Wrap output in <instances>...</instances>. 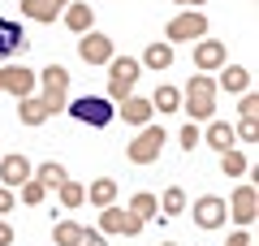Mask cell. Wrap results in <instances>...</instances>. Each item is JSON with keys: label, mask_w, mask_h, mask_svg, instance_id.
<instances>
[{"label": "cell", "mask_w": 259, "mask_h": 246, "mask_svg": "<svg viewBox=\"0 0 259 246\" xmlns=\"http://www.w3.org/2000/svg\"><path fill=\"white\" fill-rule=\"evenodd\" d=\"M182 108L190 112V121H212L216 117V82L207 78V73H194V78L186 82Z\"/></svg>", "instance_id": "cell-1"}, {"label": "cell", "mask_w": 259, "mask_h": 246, "mask_svg": "<svg viewBox=\"0 0 259 246\" xmlns=\"http://www.w3.org/2000/svg\"><path fill=\"white\" fill-rule=\"evenodd\" d=\"M65 112H69L74 121H82V126H95V130H104L112 117H117V108H112L108 95H82V100L65 104Z\"/></svg>", "instance_id": "cell-2"}, {"label": "cell", "mask_w": 259, "mask_h": 246, "mask_svg": "<svg viewBox=\"0 0 259 246\" xmlns=\"http://www.w3.org/2000/svg\"><path fill=\"white\" fill-rule=\"evenodd\" d=\"M164 143H168L164 126H151V121H147V126H143V134L125 147V155H130V164H156L160 151H164Z\"/></svg>", "instance_id": "cell-3"}, {"label": "cell", "mask_w": 259, "mask_h": 246, "mask_svg": "<svg viewBox=\"0 0 259 246\" xmlns=\"http://www.w3.org/2000/svg\"><path fill=\"white\" fill-rule=\"evenodd\" d=\"M35 78L44 82V95H39V100H44L48 108H52V117H56V112L69 104L65 100V95H69V69H65V65H48V69L35 73Z\"/></svg>", "instance_id": "cell-4"}, {"label": "cell", "mask_w": 259, "mask_h": 246, "mask_svg": "<svg viewBox=\"0 0 259 246\" xmlns=\"http://www.w3.org/2000/svg\"><path fill=\"white\" fill-rule=\"evenodd\" d=\"M112 73H108V100H125V95L130 91H134V82H139L143 78V73H139V61H134V56H112Z\"/></svg>", "instance_id": "cell-5"}, {"label": "cell", "mask_w": 259, "mask_h": 246, "mask_svg": "<svg viewBox=\"0 0 259 246\" xmlns=\"http://www.w3.org/2000/svg\"><path fill=\"white\" fill-rule=\"evenodd\" d=\"M203 35H207V13H199V9L177 13V18L164 26V39H168V44H173V39H194V44H199Z\"/></svg>", "instance_id": "cell-6"}, {"label": "cell", "mask_w": 259, "mask_h": 246, "mask_svg": "<svg viewBox=\"0 0 259 246\" xmlns=\"http://www.w3.org/2000/svg\"><path fill=\"white\" fill-rule=\"evenodd\" d=\"M100 229H104V233H130V237H134V233L143 229V220L134 216L130 208H117V203H108V208H100Z\"/></svg>", "instance_id": "cell-7"}, {"label": "cell", "mask_w": 259, "mask_h": 246, "mask_svg": "<svg viewBox=\"0 0 259 246\" xmlns=\"http://www.w3.org/2000/svg\"><path fill=\"white\" fill-rule=\"evenodd\" d=\"M0 91L26 100V95H35V73H30L26 65H5V69H0Z\"/></svg>", "instance_id": "cell-8"}, {"label": "cell", "mask_w": 259, "mask_h": 246, "mask_svg": "<svg viewBox=\"0 0 259 246\" xmlns=\"http://www.w3.org/2000/svg\"><path fill=\"white\" fill-rule=\"evenodd\" d=\"M78 56H82L87 65H108L112 61V39L100 35V30H87L82 44H78Z\"/></svg>", "instance_id": "cell-9"}, {"label": "cell", "mask_w": 259, "mask_h": 246, "mask_svg": "<svg viewBox=\"0 0 259 246\" xmlns=\"http://www.w3.org/2000/svg\"><path fill=\"white\" fill-rule=\"evenodd\" d=\"M225 61H229V52H225L221 39H199V48H194V69H199V73L221 69Z\"/></svg>", "instance_id": "cell-10"}, {"label": "cell", "mask_w": 259, "mask_h": 246, "mask_svg": "<svg viewBox=\"0 0 259 246\" xmlns=\"http://www.w3.org/2000/svg\"><path fill=\"white\" fill-rule=\"evenodd\" d=\"M225 199H216V194H203V199L194 203V225L199 229H221L225 225Z\"/></svg>", "instance_id": "cell-11"}, {"label": "cell", "mask_w": 259, "mask_h": 246, "mask_svg": "<svg viewBox=\"0 0 259 246\" xmlns=\"http://www.w3.org/2000/svg\"><path fill=\"white\" fill-rule=\"evenodd\" d=\"M26 177H35V169H30L26 155H0V186H22Z\"/></svg>", "instance_id": "cell-12"}, {"label": "cell", "mask_w": 259, "mask_h": 246, "mask_svg": "<svg viewBox=\"0 0 259 246\" xmlns=\"http://www.w3.org/2000/svg\"><path fill=\"white\" fill-rule=\"evenodd\" d=\"M151 112H156V108H151V100H143V95H125V100L117 104V117L130 121V126H147Z\"/></svg>", "instance_id": "cell-13"}, {"label": "cell", "mask_w": 259, "mask_h": 246, "mask_svg": "<svg viewBox=\"0 0 259 246\" xmlns=\"http://www.w3.org/2000/svg\"><path fill=\"white\" fill-rule=\"evenodd\" d=\"M225 212H233L238 225H250V220H255V186H238L233 199L225 203Z\"/></svg>", "instance_id": "cell-14"}, {"label": "cell", "mask_w": 259, "mask_h": 246, "mask_svg": "<svg viewBox=\"0 0 259 246\" xmlns=\"http://www.w3.org/2000/svg\"><path fill=\"white\" fill-rule=\"evenodd\" d=\"M22 48H26V30H22L18 22L0 18V56H18Z\"/></svg>", "instance_id": "cell-15"}, {"label": "cell", "mask_w": 259, "mask_h": 246, "mask_svg": "<svg viewBox=\"0 0 259 246\" xmlns=\"http://www.w3.org/2000/svg\"><path fill=\"white\" fill-rule=\"evenodd\" d=\"M65 5H69V0H22V13L35 18V22H56Z\"/></svg>", "instance_id": "cell-16"}, {"label": "cell", "mask_w": 259, "mask_h": 246, "mask_svg": "<svg viewBox=\"0 0 259 246\" xmlns=\"http://www.w3.org/2000/svg\"><path fill=\"white\" fill-rule=\"evenodd\" d=\"M18 117H22V126H44V121L52 117V108H48L39 95H26V100H18Z\"/></svg>", "instance_id": "cell-17"}, {"label": "cell", "mask_w": 259, "mask_h": 246, "mask_svg": "<svg viewBox=\"0 0 259 246\" xmlns=\"http://www.w3.org/2000/svg\"><path fill=\"white\" fill-rule=\"evenodd\" d=\"M91 22H95V13H91V5H65V26L74 30V35H87L91 30Z\"/></svg>", "instance_id": "cell-18"}, {"label": "cell", "mask_w": 259, "mask_h": 246, "mask_svg": "<svg viewBox=\"0 0 259 246\" xmlns=\"http://www.w3.org/2000/svg\"><path fill=\"white\" fill-rule=\"evenodd\" d=\"M233 138H238V134H233L229 121H207V134H203V143H207V147H216V151H229Z\"/></svg>", "instance_id": "cell-19"}, {"label": "cell", "mask_w": 259, "mask_h": 246, "mask_svg": "<svg viewBox=\"0 0 259 246\" xmlns=\"http://www.w3.org/2000/svg\"><path fill=\"white\" fill-rule=\"evenodd\" d=\"M221 87L225 91H246L250 87V69H242V65H221Z\"/></svg>", "instance_id": "cell-20"}, {"label": "cell", "mask_w": 259, "mask_h": 246, "mask_svg": "<svg viewBox=\"0 0 259 246\" xmlns=\"http://www.w3.org/2000/svg\"><path fill=\"white\" fill-rule=\"evenodd\" d=\"M151 108H156V112H177V108H182V91L168 87V82H160L156 95H151Z\"/></svg>", "instance_id": "cell-21"}, {"label": "cell", "mask_w": 259, "mask_h": 246, "mask_svg": "<svg viewBox=\"0 0 259 246\" xmlns=\"http://www.w3.org/2000/svg\"><path fill=\"white\" fill-rule=\"evenodd\" d=\"M87 199H91L95 208H108V203H117V182H112V177H95L91 190H87Z\"/></svg>", "instance_id": "cell-22"}, {"label": "cell", "mask_w": 259, "mask_h": 246, "mask_svg": "<svg viewBox=\"0 0 259 246\" xmlns=\"http://www.w3.org/2000/svg\"><path fill=\"white\" fill-rule=\"evenodd\" d=\"M143 65L156 69V73H164L168 65H173V44H151L147 52H143Z\"/></svg>", "instance_id": "cell-23"}, {"label": "cell", "mask_w": 259, "mask_h": 246, "mask_svg": "<svg viewBox=\"0 0 259 246\" xmlns=\"http://www.w3.org/2000/svg\"><path fill=\"white\" fill-rule=\"evenodd\" d=\"M35 177H39V182L48 186V190H56V186H61V182H65V177H69V173H65V164L48 160V164H39V169H35Z\"/></svg>", "instance_id": "cell-24"}, {"label": "cell", "mask_w": 259, "mask_h": 246, "mask_svg": "<svg viewBox=\"0 0 259 246\" xmlns=\"http://www.w3.org/2000/svg\"><path fill=\"white\" fill-rule=\"evenodd\" d=\"M160 203V208H164V212H160V216H177V212H182L186 208V190H182V186H168V190H164V199H156Z\"/></svg>", "instance_id": "cell-25"}, {"label": "cell", "mask_w": 259, "mask_h": 246, "mask_svg": "<svg viewBox=\"0 0 259 246\" xmlns=\"http://www.w3.org/2000/svg\"><path fill=\"white\" fill-rule=\"evenodd\" d=\"M130 212L139 220H151V216H160V203H156V194H134L130 199Z\"/></svg>", "instance_id": "cell-26"}, {"label": "cell", "mask_w": 259, "mask_h": 246, "mask_svg": "<svg viewBox=\"0 0 259 246\" xmlns=\"http://www.w3.org/2000/svg\"><path fill=\"white\" fill-rule=\"evenodd\" d=\"M78 233H82V225H74V220H56L52 225V242L56 246H74Z\"/></svg>", "instance_id": "cell-27"}, {"label": "cell", "mask_w": 259, "mask_h": 246, "mask_svg": "<svg viewBox=\"0 0 259 246\" xmlns=\"http://www.w3.org/2000/svg\"><path fill=\"white\" fill-rule=\"evenodd\" d=\"M221 169H225V177H242L250 164H246V155H242V151H233V147H229V151H221Z\"/></svg>", "instance_id": "cell-28"}, {"label": "cell", "mask_w": 259, "mask_h": 246, "mask_svg": "<svg viewBox=\"0 0 259 246\" xmlns=\"http://www.w3.org/2000/svg\"><path fill=\"white\" fill-rule=\"evenodd\" d=\"M56 190H61V203H65L69 212H74V208H82V199H87V190H82L78 182H69V177H65V182L56 186Z\"/></svg>", "instance_id": "cell-29"}, {"label": "cell", "mask_w": 259, "mask_h": 246, "mask_svg": "<svg viewBox=\"0 0 259 246\" xmlns=\"http://www.w3.org/2000/svg\"><path fill=\"white\" fill-rule=\"evenodd\" d=\"M44 194H48V186L39 182V177H26V182H22V199L26 203H44Z\"/></svg>", "instance_id": "cell-30"}, {"label": "cell", "mask_w": 259, "mask_h": 246, "mask_svg": "<svg viewBox=\"0 0 259 246\" xmlns=\"http://www.w3.org/2000/svg\"><path fill=\"white\" fill-rule=\"evenodd\" d=\"M177 143H182V151H194V147L203 143V138H199V121H190V126H182V134H177Z\"/></svg>", "instance_id": "cell-31"}, {"label": "cell", "mask_w": 259, "mask_h": 246, "mask_svg": "<svg viewBox=\"0 0 259 246\" xmlns=\"http://www.w3.org/2000/svg\"><path fill=\"white\" fill-rule=\"evenodd\" d=\"M74 246H108V242H104V233H95V229H82Z\"/></svg>", "instance_id": "cell-32"}, {"label": "cell", "mask_w": 259, "mask_h": 246, "mask_svg": "<svg viewBox=\"0 0 259 246\" xmlns=\"http://www.w3.org/2000/svg\"><path fill=\"white\" fill-rule=\"evenodd\" d=\"M255 117H242V126H238V138H246V143H255Z\"/></svg>", "instance_id": "cell-33"}, {"label": "cell", "mask_w": 259, "mask_h": 246, "mask_svg": "<svg viewBox=\"0 0 259 246\" xmlns=\"http://www.w3.org/2000/svg\"><path fill=\"white\" fill-rule=\"evenodd\" d=\"M238 112H242V117H255V112H259V100H255V95H242Z\"/></svg>", "instance_id": "cell-34"}, {"label": "cell", "mask_w": 259, "mask_h": 246, "mask_svg": "<svg viewBox=\"0 0 259 246\" xmlns=\"http://www.w3.org/2000/svg\"><path fill=\"white\" fill-rule=\"evenodd\" d=\"M225 246H255V242H250V233H246V229H242V233H233V237H229V242H225Z\"/></svg>", "instance_id": "cell-35"}, {"label": "cell", "mask_w": 259, "mask_h": 246, "mask_svg": "<svg viewBox=\"0 0 259 246\" xmlns=\"http://www.w3.org/2000/svg\"><path fill=\"white\" fill-rule=\"evenodd\" d=\"M13 208V190H9V186H0V212H9Z\"/></svg>", "instance_id": "cell-36"}, {"label": "cell", "mask_w": 259, "mask_h": 246, "mask_svg": "<svg viewBox=\"0 0 259 246\" xmlns=\"http://www.w3.org/2000/svg\"><path fill=\"white\" fill-rule=\"evenodd\" d=\"M0 246H13V229L5 225V220H0Z\"/></svg>", "instance_id": "cell-37"}, {"label": "cell", "mask_w": 259, "mask_h": 246, "mask_svg": "<svg viewBox=\"0 0 259 246\" xmlns=\"http://www.w3.org/2000/svg\"><path fill=\"white\" fill-rule=\"evenodd\" d=\"M173 5H203V0H173Z\"/></svg>", "instance_id": "cell-38"}, {"label": "cell", "mask_w": 259, "mask_h": 246, "mask_svg": "<svg viewBox=\"0 0 259 246\" xmlns=\"http://www.w3.org/2000/svg\"><path fill=\"white\" fill-rule=\"evenodd\" d=\"M160 246H177V242H160Z\"/></svg>", "instance_id": "cell-39"}]
</instances>
